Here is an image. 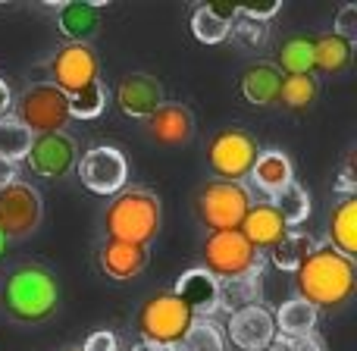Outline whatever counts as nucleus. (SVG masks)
<instances>
[{
	"label": "nucleus",
	"mask_w": 357,
	"mask_h": 351,
	"mask_svg": "<svg viewBox=\"0 0 357 351\" xmlns=\"http://www.w3.org/2000/svg\"><path fill=\"white\" fill-rule=\"evenodd\" d=\"M317 314H320V311H317L314 304H307L304 298H298V295L289 298V301L276 311V317H273L276 336H282V339H298V336L314 333Z\"/></svg>",
	"instance_id": "23"
},
{
	"label": "nucleus",
	"mask_w": 357,
	"mask_h": 351,
	"mask_svg": "<svg viewBox=\"0 0 357 351\" xmlns=\"http://www.w3.org/2000/svg\"><path fill=\"white\" fill-rule=\"evenodd\" d=\"M3 254H6V235L0 232V260H3Z\"/></svg>",
	"instance_id": "42"
},
{
	"label": "nucleus",
	"mask_w": 357,
	"mask_h": 351,
	"mask_svg": "<svg viewBox=\"0 0 357 351\" xmlns=\"http://www.w3.org/2000/svg\"><path fill=\"white\" fill-rule=\"evenodd\" d=\"M229 25L232 22L220 19L210 6H197L191 13V31H195V38L201 44H222L229 38Z\"/></svg>",
	"instance_id": "31"
},
{
	"label": "nucleus",
	"mask_w": 357,
	"mask_h": 351,
	"mask_svg": "<svg viewBox=\"0 0 357 351\" xmlns=\"http://www.w3.org/2000/svg\"><path fill=\"white\" fill-rule=\"evenodd\" d=\"M314 239H310L307 232H285L282 235V241H279V245H273L270 251V260H273V267H276V270H282V273H295L298 267L304 264V260H307V254L314 251Z\"/></svg>",
	"instance_id": "25"
},
{
	"label": "nucleus",
	"mask_w": 357,
	"mask_h": 351,
	"mask_svg": "<svg viewBox=\"0 0 357 351\" xmlns=\"http://www.w3.org/2000/svg\"><path fill=\"white\" fill-rule=\"evenodd\" d=\"M63 351H82V348H63Z\"/></svg>",
	"instance_id": "43"
},
{
	"label": "nucleus",
	"mask_w": 357,
	"mask_h": 351,
	"mask_svg": "<svg viewBox=\"0 0 357 351\" xmlns=\"http://www.w3.org/2000/svg\"><path fill=\"white\" fill-rule=\"evenodd\" d=\"M229 35L238 44H245V47H257V44L266 41L264 22H251V19H241V16H235V22L229 25Z\"/></svg>",
	"instance_id": "33"
},
{
	"label": "nucleus",
	"mask_w": 357,
	"mask_h": 351,
	"mask_svg": "<svg viewBox=\"0 0 357 351\" xmlns=\"http://www.w3.org/2000/svg\"><path fill=\"white\" fill-rule=\"evenodd\" d=\"M226 336L241 351H266L276 339V323L264 304H248L229 314Z\"/></svg>",
	"instance_id": "12"
},
{
	"label": "nucleus",
	"mask_w": 357,
	"mask_h": 351,
	"mask_svg": "<svg viewBox=\"0 0 357 351\" xmlns=\"http://www.w3.org/2000/svg\"><path fill=\"white\" fill-rule=\"evenodd\" d=\"M279 0H264V3H238V16L241 19H251V22H264L266 19H273L279 13Z\"/></svg>",
	"instance_id": "35"
},
{
	"label": "nucleus",
	"mask_w": 357,
	"mask_h": 351,
	"mask_svg": "<svg viewBox=\"0 0 357 351\" xmlns=\"http://www.w3.org/2000/svg\"><path fill=\"white\" fill-rule=\"evenodd\" d=\"M31 138L35 135H31L13 113L0 117V160H10V163L25 160V154H29V148H31Z\"/></svg>",
	"instance_id": "29"
},
{
	"label": "nucleus",
	"mask_w": 357,
	"mask_h": 351,
	"mask_svg": "<svg viewBox=\"0 0 357 351\" xmlns=\"http://www.w3.org/2000/svg\"><path fill=\"white\" fill-rule=\"evenodd\" d=\"M44 204L38 188H31L29 182H10L6 188H0V232L10 239H25L41 226Z\"/></svg>",
	"instance_id": "9"
},
{
	"label": "nucleus",
	"mask_w": 357,
	"mask_h": 351,
	"mask_svg": "<svg viewBox=\"0 0 357 351\" xmlns=\"http://www.w3.org/2000/svg\"><path fill=\"white\" fill-rule=\"evenodd\" d=\"M100 22V10L98 3H63L56 13V25H60V35L66 38V44H88V38L98 31Z\"/></svg>",
	"instance_id": "21"
},
{
	"label": "nucleus",
	"mask_w": 357,
	"mask_h": 351,
	"mask_svg": "<svg viewBox=\"0 0 357 351\" xmlns=\"http://www.w3.org/2000/svg\"><path fill=\"white\" fill-rule=\"evenodd\" d=\"M204 270L216 279V283H238V279L260 276L264 267V254L245 241L238 229L229 232H210L201 245Z\"/></svg>",
	"instance_id": "4"
},
{
	"label": "nucleus",
	"mask_w": 357,
	"mask_h": 351,
	"mask_svg": "<svg viewBox=\"0 0 357 351\" xmlns=\"http://www.w3.org/2000/svg\"><path fill=\"white\" fill-rule=\"evenodd\" d=\"M10 110H13V91H10V85L0 79V117H6Z\"/></svg>",
	"instance_id": "40"
},
{
	"label": "nucleus",
	"mask_w": 357,
	"mask_h": 351,
	"mask_svg": "<svg viewBox=\"0 0 357 351\" xmlns=\"http://www.w3.org/2000/svg\"><path fill=\"white\" fill-rule=\"evenodd\" d=\"M163 104V85L148 73H129L116 85V107L132 119H148Z\"/></svg>",
	"instance_id": "15"
},
{
	"label": "nucleus",
	"mask_w": 357,
	"mask_h": 351,
	"mask_svg": "<svg viewBox=\"0 0 357 351\" xmlns=\"http://www.w3.org/2000/svg\"><path fill=\"white\" fill-rule=\"evenodd\" d=\"M238 232L245 235V241L251 248H257L260 254H266L273 245L282 241V235L289 232V226H285L282 216L276 214V207L266 201V204H251V210L245 214Z\"/></svg>",
	"instance_id": "17"
},
{
	"label": "nucleus",
	"mask_w": 357,
	"mask_h": 351,
	"mask_svg": "<svg viewBox=\"0 0 357 351\" xmlns=\"http://www.w3.org/2000/svg\"><path fill=\"white\" fill-rule=\"evenodd\" d=\"M329 245L345 257H357V197H342L329 214Z\"/></svg>",
	"instance_id": "22"
},
{
	"label": "nucleus",
	"mask_w": 357,
	"mask_h": 351,
	"mask_svg": "<svg viewBox=\"0 0 357 351\" xmlns=\"http://www.w3.org/2000/svg\"><path fill=\"white\" fill-rule=\"evenodd\" d=\"M333 35H339V38H345V41L354 44V38H357V6L354 3H345L339 13H335Z\"/></svg>",
	"instance_id": "34"
},
{
	"label": "nucleus",
	"mask_w": 357,
	"mask_h": 351,
	"mask_svg": "<svg viewBox=\"0 0 357 351\" xmlns=\"http://www.w3.org/2000/svg\"><path fill=\"white\" fill-rule=\"evenodd\" d=\"M100 220L107 239L148 248L160 232V197L148 188H123L110 197Z\"/></svg>",
	"instance_id": "3"
},
{
	"label": "nucleus",
	"mask_w": 357,
	"mask_h": 351,
	"mask_svg": "<svg viewBox=\"0 0 357 351\" xmlns=\"http://www.w3.org/2000/svg\"><path fill=\"white\" fill-rule=\"evenodd\" d=\"M173 292L188 304L195 317H216L220 314V283H216L204 267H195V270L185 273V276L176 283Z\"/></svg>",
	"instance_id": "18"
},
{
	"label": "nucleus",
	"mask_w": 357,
	"mask_h": 351,
	"mask_svg": "<svg viewBox=\"0 0 357 351\" xmlns=\"http://www.w3.org/2000/svg\"><path fill=\"white\" fill-rule=\"evenodd\" d=\"M132 351H176V348H163V345H151V342H138V345H132Z\"/></svg>",
	"instance_id": "41"
},
{
	"label": "nucleus",
	"mask_w": 357,
	"mask_h": 351,
	"mask_svg": "<svg viewBox=\"0 0 357 351\" xmlns=\"http://www.w3.org/2000/svg\"><path fill=\"white\" fill-rule=\"evenodd\" d=\"M289 351H323V342L317 333L298 336V339H289Z\"/></svg>",
	"instance_id": "37"
},
{
	"label": "nucleus",
	"mask_w": 357,
	"mask_h": 351,
	"mask_svg": "<svg viewBox=\"0 0 357 351\" xmlns=\"http://www.w3.org/2000/svg\"><path fill=\"white\" fill-rule=\"evenodd\" d=\"M176 351H226V333L216 317H195Z\"/></svg>",
	"instance_id": "27"
},
{
	"label": "nucleus",
	"mask_w": 357,
	"mask_h": 351,
	"mask_svg": "<svg viewBox=\"0 0 357 351\" xmlns=\"http://www.w3.org/2000/svg\"><path fill=\"white\" fill-rule=\"evenodd\" d=\"M104 107H107V91L100 82H94V85L85 88V91L69 98V117L73 119H98L100 113H104Z\"/></svg>",
	"instance_id": "32"
},
{
	"label": "nucleus",
	"mask_w": 357,
	"mask_h": 351,
	"mask_svg": "<svg viewBox=\"0 0 357 351\" xmlns=\"http://www.w3.org/2000/svg\"><path fill=\"white\" fill-rule=\"evenodd\" d=\"M191 320V308L176 295V292H160V295L148 298L138 311V336L142 342H151V345H163V348H176L182 342V336L188 333Z\"/></svg>",
	"instance_id": "5"
},
{
	"label": "nucleus",
	"mask_w": 357,
	"mask_h": 351,
	"mask_svg": "<svg viewBox=\"0 0 357 351\" xmlns=\"http://www.w3.org/2000/svg\"><path fill=\"white\" fill-rule=\"evenodd\" d=\"M248 176H251V182L257 185L266 197H273V195H279L289 182H295V167H291V160H289L285 151L270 148V151H260Z\"/></svg>",
	"instance_id": "19"
},
{
	"label": "nucleus",
	"mask_w": 357,
	"mask_h": 351,
	"mask_svg": "<svg viewBox=\"0 0 357 351\" xmlns=\"http://www.w3.org/2000/svg\"><path fill=\"white\" fill-rule=\"evenodd\" d=\"M257 142L238 126L220 129L207 144V167L220 182H241L257 160Z\"/></svg>",
	"instance_id": "8"
},
{
	"label": "nucleus",
	"mask_w": 357,
	"mask_h": 351,
	"mask_svg": "<svg viewBox=\"0 0 357 351\" xmlns=\"http://www.w3.org/2000/svg\"><path fill=\"white\" fill-rule=\"evenodd\" d=\"M354 260L339 254L333 245H317L295 270V292L317 311H339L354 295Z\"/></svg>",
	"instance_id": "1"
},
{
	"label": "nucleus",
	"mask_w": 357,
	"mask_h": 351,
	"mask_svg": "<svg viewBox=\"0 0 357 351\" xmlns=\"http://www.w3.org/2000/svg\"><path fill=\"white\" fill-rule=\"evenodd\" d=\"M10 182H16V163L0 160V188H6Z\"/></svg>",
	"instance_id": "39"
},
{
	"label": "nucleus",
	"mask_w": 357,
	"mask_h": 351,
	"mask_svg": "<svg viewBox=\"0 0 357 351\" xmlns=\"http://www.w3.org/2000/svg\"><path fill=\"white\" fill-rule=\"evenodd\" d=\"M351 54H354L351 41L326 31V35L314 38V73H323V75L342 73V69L351 63Z\"/></svg>",
	"instance_id": "24"
},
{
	"label": "nucleus",
	"mask_w": 357,
	"mask_h": 351,
	"mask_svg": "<svg viewBox=\"0 0 357 351\" xmlns=\"http://www.w3.org/2000/svg\"><path fill=\"white\" fill-rule=\"evenodd\" d=\"M82 351H119V339H116V333H110V329H94V333L85 339Z\"/></svg>",
	"instance_id": "36"
},
{
	"label": "nucleus",
	"mask_w": 357,
	"mask_h": 351,
	"mask_svg": "<svg viewBox=\"0 0 357 351\" xmlns=\"http://www.w3.org/2000/svg\"><path fill=\"white\" fill-rule=\"evenodd\" d=\"M25 163L31 167V173H38L44 179H63L75 163V142L66 132L35 135L29 154H25Z\"/></svg>",
	"instance_id": "13"
},
{
	"label": "nucleus",
	"mask_w": 357,
	"mask_h": 351,
	"mask_svg": "<svg viewBox=\"0 0 357 351\" xmlns=\"http://www.w3.org/2000/svg\"><path fill=\"white\" fill-rule=\"evenodd\" d=\"M13 117L31 132V135H56L69 126V98L50 82L25 88L13 100Z\"/></svg>",
	"instance_id": "6"
},
{
	"label": "nucleus",
	"mask_w": 357,
	"mask_h": 351,
	"mask_svg": "<svg viewBox=\"0 0 357 351\" xmlns=\"http://www.w3.org/2000/svg\"><path fill=\"white\" fill-rule=\"evenodd\" d=\"M98 75H100V63L91 44H63L54 54V60H50V85H56L66 98L100 82Z\"/></svg>",
	"instance_id": "11"
},
{
	"label": "nucleus",
	"mask_w": 357,
	"mask_h": 351,
	"mask_svg": "<svg viewBox=\"0 0 357 351\" xmlns=\"http://www.w3.org/2000/svg\"><path fill=\"white\" fill-rule=\"evenodd\" d=\"M320 94V82L317 75H282V88H279V104L289 110H307Z\"/></svg>",
	"instance_id": "30"
},
{
	"label": "nucleus",
	"mask_w": 357,
	"mask_h": 351,
	"mask_svg": "<svg viewBox=\"0 0 357 351\" xmlns=\"http://www.w3.org/2000/svg\"><path fill=\"white\" fill-rule=\"evenodd\" d=\"M241 98L254 107H273L279 104V88H282V73L273 63H254L241 73Z\"/></svg>",
	"instance_id": "20"
},
{
	"label": "nucleus",
	"mask_w": 357,
	"mask_h": 351,
	"mask_svg": "<svg viewBox=\"0 0 357 351\" xmlns=\"http://www.w3.org/2000/svg\"><path fill=\"white\" fill-rule=\"evenodd\" d=\"M98 267L107 279L116 283H129L138 273L148 267V248L144 245H132V241H113L107 239L98 248Z\"/></svg>",
	"instance_id": "16"
},
{
	"label": "nucleus",
	"mask_w": 357,
	"mask_h": 351,
	"mask_svg": "<svg viewBox=\"0 0 357 351\" xmlns=\"http://www.w3.org/2000/svg\"><path fill=\"white\" fill-rule=\"evenodd\" d=\"M0 304H3L6 317H13L16 323H44L56 314L60 283L47 267H16L0 285Z\"/></svg>",
	"instance_id": "2"
},
{
	"label": "nucleus",
	"mask_w": 357,
	"mask_h": 351,
	"mask_svg": "<svg viewBox=\"0 0 357 351\" xmlns=\"http://www.w3.org/2000/svg\"><path fill=\"white\" fill-rule=\"evenodd\" d=\"M79 179L94 195L113 197L129 182V160H126V154L119 148H113V144H98V148L82 154Z\"/></svg>",
	"instance_id": "10"
},
{
	"label": "nucleus",
	"mask_w": 357,
	"mask_h": 351,
	"mask_svg": "<svg viewBox=\"0 0 357 351\" xmlns=\"http://www.w3.org/2000/svg\"><path fill=\"white\" fill-rule=\"evenodd\" d=\"M273 66L285 75H314V38H289L279 47Z\"/></svg>",
	"instance_id": "26"
},
{
	"label": "nucleus",
	"mask_w": 357,
	"mask_h": 351,
	"mask_svg": "<svg viewBox=\"0 0 357 351\" xmlns=\"http://www.w3.org/2000/svg\"><path fill=\"white\" fill-rule=\"evenodd\" d=\"M270 204L276 207V214L282 216V223L289 229L291 226H301V223L310 216V195L298 182H289L282 191H279V195L270 197Z\"/></svg>",
	"instance_id": "28"
},
{
	"label": "nucleus",
	"mask_w": 357,
	"mask_h": 351,
	"mask_svg": "<svg viewBox=\"0 0 357 351\" xmlns=\"http://www.w3.org/2000/svg\"><path fill=\"white\" fill-rule=\"evenodd\" d=\"M251 191L241 182H213L201 185L195 197V214L210 232H229V229H238L245 214L251 210Z\"/></svg>",
	"instance_id": "7"
},
{
	"label": "nucleus",
	"mask_w": 357,
	"mask_h": 351,
	"mask_svg": "<svg viewBox=\"0 0 357 351\" xmlns=\"http://www.w3.org/2000/svg\"><path fill=\"white\" fill-rule=\"evenodd\" d=\"M207 6L220 19H226V22H235V16H238V3H229V0H216V3H207Z\"/></svg>",
	"instance_id": "38"
},
{
	"label": "nucleus",
	"mask_w": 357,
	"mask_h": 351,
	"mask_svg": "<svg viewBox=\"0 0 357 351\" xmlns=\"http://www.w3.org/2000/svg\"><path fill=\"white\" fill-rule=\"evenodd\" d=\"M144 132L151 142L163 144V148H178L188 144L195 135V117L185 104H167L163 100L148 119H144Z\"/></svg>",
	"instance_id": "14"
}]
</instances>
